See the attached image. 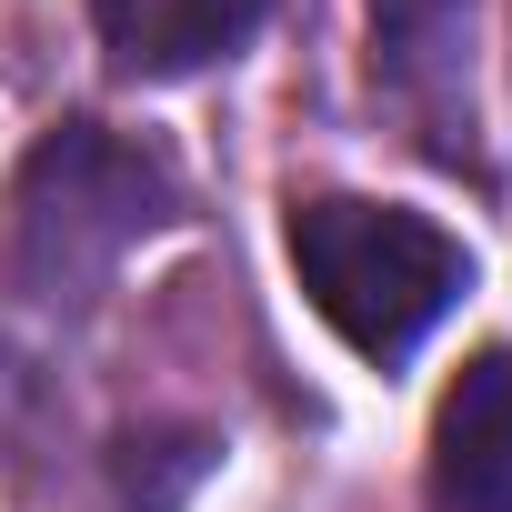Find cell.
Wrapping results in <instances>:
<instances>
[{
	"label": "cell",
	"mask_w": 512,
	"mask_h": 512,
	"mask_svg": "<svg viewBox=\"0 0 512 512\" xmlns=\"http://www.w3.org/2000/svg\"><path fill=\"white\" fill-rule=\"evenodd\" d=\"M171 221V181L151 151L111 141L101 121H61L11 201H0V282L41 312H91L101 282L131 262V251Z\"/></svg>",
	"instance_id": "cell-1"
},
{
	"label": "cell",
	"mask_w": 512,
	"mask_h": 512,
	"mask_svg": "<svg viewBox=\"0 0 512 512\" xmlns=\"http://www.w3.org/2000/svg\"><path fill=\"white\" fill-rule=\"evenodd\" d=\"M292 272L312 292V312L362 352V362H402L472 282V251L402 211V201H362V191H312L292 201Z\"/></svg>",
	"instance_id": "cell-2"
},
{
	"label": "cell",
	"mask_w": 512,
	"mask_h": 512,
	"mask_svg": "<svg viewBox=\"0 0 512 512\" xmlns=\"http://www.w3.org/2000/svg\"><path fill=\"white\" fill-rule=\"evenodd\" d=\"M432 512H512V342L472 352L432 412Z\"/></svg>",
	"instance_id": "cell-3"
},
{
	"label": "cell",
	"mask_w": 512,
	"mask_h": 512,
	"mask_svg": "<svg viewBox=\"0 0 512 512\" xmlns=\"http://www.w3.org/2000/svg\"><path fill=\"white\" fill-rule=\"evenodd\" d=\"M372 81L422 131L472 121V0H372Z\"/></svg>",
	"instance_id": "cell-4"
},
{
	"label": "cell",
	"mask_w": 512,
	"mask_h": 512,
	"mask_svg": "<svg viewBox=\"0 0 512 512\" xmlns=\"http://www.w3.org/2000/svg\"><path fill=\"white\" fill-rule=\"evenodd\" d=\"M101 31H111V61L131 81H181V71H211L231 61L251 31H262L282 0H91Z\"/></svg>",
	"instance_id": "cell-5"
}]
</instances>
